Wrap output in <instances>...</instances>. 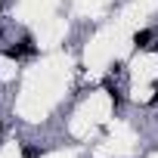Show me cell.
Segmentation results:
<instances>
[{
	"mask_svg": "<svg viewBox=\"0 0 158 158\" xmlns=\"http://www.w3.org/2000/svg\"><path fill=\"white\" fill-rule=\"evenodd\" d=\"M0 34H3V25H0Z\"/></svg>",
	"mask_w": 158,
	"mask_h": 158,
	"instance_id": "obj_6",
	"label": "cell"
},
{
	"mask_svg": "<svg viewBox=\"0 0 158 158\" xmlns=\"http://www.w3.org/2000/svg\"><path fill=\"white\" fill-rule=\"evenodd\" d=\"M0 6H3V0H0Z\"/></svg>",
	"mask_w": 158,
	"mask_h": 158,
	"instance_id": "obj_7",
	"label": "cell"
},
{
	"mask_svg": "<svg viewBox=\"0 0 158 158\" xmlns=\"http://www.w3.org/2000/svg\"><path fill=\"white\" fill-rule=\"evenodd\" d=\"M0 133H3V121H0Z\"/></svg>",
	"mask_w": 158,
	"mask_h": 158,
	"instance_id": "obj_5",
	"label": "cell"
},
{
	"mask_svg": "<svg viewBox=\"0 0 158 158\" xmlns=\"http://www.w3.org/2000/svg\"><path fill=\"white\" fill-rule=\"evenodd\" d=\"M40 146H34V143H22V158H40Z\"/></svg>",
	"mask_w": 158,
	"mask_h": 158,
	"instance_id": "obj_3",
	"label": "cell"
},
{
	"mask_svg": "<svg viewBox=\"0 0 158 158\" xmlns=\"http://www.w3.org/2000/svg\"><path fill=\"white\" fill-rule=\"evenodd\" d=\"M152 93H155V96H152V99H149V106H158V84H155V87H152Z\"/></svg>",
	"mask_w": 158,
	"mask_h": 158,
	"instance_id": "obj_4",
	"label": "cell"
},
{
	"mask_svg": "<svg viewBox=\"0 0 158 158\" xmlns=\"http://www.w3.org/2000/svg\"><path fill=\"white\" fill-rule=\"evenodd\" d=\"M37 53V47H34V40L31 37H22L16 47H6V56L10 59H22V56H34Z\"/></svg>",
	"mask_w": 158,
	"mask_h": 158,
	"instance_id": "obj_1",
	"label": "cell"
},
{
	"mask_svg": "<svg viewBox=\"0 0 158 158\" xmlns=\"http://www.w3.org/2000/svg\"><path fill=\"white\" fill-rule=\"evenodd\" d=\"M152 37H155L152 28H139V31L133 34V47H136V50H146V47H152Z\"/></svg>",
	"mask_w": 158,
	"mask_h": 158,
	"instance_id": "obj_2",
	"label": "cell"
}]
</instances>
